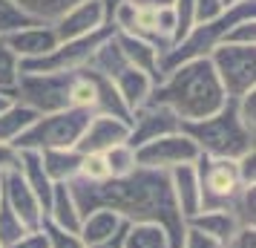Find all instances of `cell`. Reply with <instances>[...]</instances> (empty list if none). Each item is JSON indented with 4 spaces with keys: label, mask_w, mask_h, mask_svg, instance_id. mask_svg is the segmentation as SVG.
<instances>
[{
    "label": "cell",
    "mask_w": 256,
    "mask_h": 248,
    "mask_svg": "<svg viewBox=\"0 0 256 248\" xmlns=\"http://www.w3.org/2000/svg\"><path fill=\"white\" fill-rule=\"evenodd\" d=\"M198 188H202V211L210 208H230L236 193L244 188L239 182L236 159H210L198 156L196 159Z\"/></svg>",
    "instance_id": "8"
},
{
    "label": "cell",
    "mask_w": 256,
    "mask_h": 248,
    "mask_svg": "<svg viewBox=\"0 0 256 248\" xmlns=\"http://www.w3.org/2000/svg\"><path fill=\"white\" fill-rule=\"evenodd\" d=\"M124 228H127V222L116 211H110V208H92V211H86L81 216L78 236L84 239V245H98V242H106L116 234H121Z\"/></svg>",
    "instance_id": "16"
},
{
    "label": "cell",
    "mask_w": 256,
    "mask_h": 248,
    "mask_svg": "<svg viewBox=\"0 0 256 248\" xmlns=\"http://www.w3.org/2000/svg\"><path fill=\"white\" fill-rule=\"evenodd\" d=\"M20 176L26 179V185L32 188V193L38 196L40 208H44V213H46L49 202H52V193H55V182L46 176L38 150H20Z\"/></svg>",
    "instance_id": "20"
},
{
    "label": "cell",
    "mask_w": 256,
    "mask_h": 248,
    "mask_svg": "<svg viewBox=\"0 0 256 248\" xmlns=\"http://www.w3.org/2000/svg\"><path fill=\"white\" fill-rule=\"evenodd\" d=\"M35 118H38L35 110L24 107L20 101H12V104L0 113V144H14L20 139V133H24Z\"/></svg>",
    "instance_id": "24"
},
{
    "label": "cell",
    "mask_w": 256,
    "mask_h": 248,
    "mask_svg": "<svg viewBox=\"0 0 256 248\" xmlns=\"http://www.w3.org/2000/svg\"><path fill=\"white\" fill-rule=\"evenodd\" d=\"M228 211L236 216V222L242 228H256V188H242Z\"/></svg>",
    "instance_id": "28"
},
{
    "label": "cell",
    "mask_w": 256,
    "mask_h": 248,
    "mask_svg": "<svg viewBox=\"0 0 256 248\" xmlns=\"http://www.w3.org/2000/svg\"><path fill=\"white\" fill-rule=\"evenodd\" d=\"M182 133L198 147V153L210 156V159H239L256 147V136H250L242 127L233 98H228V104L219 113L202 118V121L182 124Z\"/></svg>",
    "instance_id": "3"
},
{
    "label": "cell",
    "mask_w": 256,
    "mask_h": 248,
    "mask_svg": "<svg viewBox=\"0 0 256 248\" xmlns=\"http://www.w3.org/2000/svg\"><path fill=\"white\" fill-rule=\"evenodd\" d=\"M18 78H20V58L6 47V41L0 35V93H9L14 98Z\"/></svg>",
    "instance_id": "27"
},
{
    "label": "cell",
    "mask_w": 256,
    "mask_h": 248,
    "mask_svg": "<svg viewBox=\"0 0 256 248\" xmlns=\"http://www.w3.org/2000/svg\"><path fill=\"white\" fill-rule=\"evenodd\" d=\"M81 167H78V179L81 182H106L110 179V167L104 162V153H81Z\"/></svg>",
    "instance_id": "30"
},
{
    "label": "cell",
    "mask_w": 256,
    "mask_h": 248,
    "mask_svg": "<svg viewBox=\"0 0 256 248\" xmlns=\"http://www.w3.org/2000/svg\"><path fill=\"white\" fill-rule=\"evenodd\" d=\"M127 139H130L127 121L112 118V116H92L75 150H78V153H106L110 147L124 144Z\"/></svg>",
    "instance_id": "14"
},
{
    "label": "cell",
    "mask_w": 256,
    "mask_h": 248,
    "mask_svg": "<svg viewBox=\"0 0 256 248\" xmlns=\"http://www.w3.org/2000/svg\"><path fill=\"white\" fill-rule=\"evenodd\" d=\"M170 179V193H173V202L178 213L184 216V222L190 216H196L202 211V188H198V173L196 165H182L167 173Z\"/></svg>",
    "instance_id": "15"
},
{
    "label": "cell",
    "mask_w": 256,
    "mask_h": 248,
    "mask_svg": "<svg viewBox=\"0 0 256 248\" xmlns=\"http://www.w3.org/2000/svg\"><path fill=\"white\" fill-rule=\"evenodd\" d=\"M81 159L84 156L75 147H66V150H40V165H44L46 176L55 185H70L72 179H78Z\"/></svg>",
    "instance_id": "21"
},
{
    "label": "cell",
    "mask_w": 256,
    "mask_h": 248,
    "mask_svg": "<svg viewBox=\"0 0 256 248\" xmlns=\"http://www.w3.org/2000/svg\"><path fill=\"white\" fill-rule=\"evenodd\" d=\"M182 130V121L176 118L173 110H167L158 101H147L141 104L138 110L130 113V147H141V144L152 142V139H162V136H170V133Z\"/></svg>",
    "instance_id": "10"
},
{
    "label": "cell",
    "mask_w": 256,
    "mask_h": 248,
    "mask_svg": "<svg viewBox=\"0 0 256 248\" xmlns=\"http://www.w3.org/2000/svg\"><path fill=\"white\" fill-rule=\"evenodd\" d=\"M248 18H256V0L236 3V6L224 9L219 18H213L208 24H196L178 44H173V47L162 55V78L173 70V67H178V64H187V61H196V58H210V52L216 47H222L224 35H228L239 21H248Z\"/></svg>",
    "instance_id": "4"
},
{
    "label": "cell",
    "mask_w": 256,
    "mask_h": 248,
    "mask_svg": "<svg viewBox=\"0 0 256 248\" xmlns=\"http://www.w3.org/2000/svg\"><path fill=\"white\" fill-rule=\"evenodd\" d=\"M6 248H49V245H46V234L38 228V231H29L26 236H20L18 242H12V245H6Z\"/></svg>",
    "instance_id": "40"
},
{
    "label": "cell",
    "mask_w": 256,
    "mask_h": 248,
    "mask_svg": "<svg viewBox=\"0 0 256 248\" xmlns=\"http://www.w3.org/2000/svg\"><path fill=\"white\" fill-rule=\"evenodd\" d=\"M29 24H32V21H26L9 0H0V35H6V32H12V29H20V26H29Z\"/></svg>",
    "instance_id": "34"
},
{
    "label": "cell",
    "mask_w": 256,
    "mask_h": 248,
    "mask_svg": "<svg viewBox=\"0 0 256 248\" xmlns=\"http://www.w3.org/2000/svg\"><path fill=\"white\" fill-rule=\"evenodd\" d=\"M127 231V228H124ZM124 231L116 234L112 239H106V242H98V245H86V248H124Z\"/></svg>",
    "instance_id": "42"
},
{
    "label": "cell",
    "mask_w": 256,
    "mask_h": 248,
    "mask_svg": "<svg viewBox=\"0 0 256 248\" xmlns=\"http://www.w3.org/2000/svg\"><path fill=\"white\" fill-rule=\"evenodd\" d=\"M224 248H256V228H239L224 242Z\"/></svg>",
    "instance_id": "39"
},
{
    "label": "cell",
    "mask_w": 256,
    "mask_h": 248,
    "mask_svg": "<svg viewBox=\"0 0 256 248\" xmlns=\"http://www.w3.org/2000/svg\"><path fill=\"white\" fill-rule=\"evenodd\" d=\"M112 87H116L118 98L124 101L127 113H132V110H138L141 104L150 101L156 81H152L150 75H144L141 70H136V67H127V70H121L116 78H112Z\"/></svg>",
    "instance_id": "18"
},
{
    "label": "cell",
    "mask_w": 256,
    "mask_h": 248,
    "mask_svg": "<svg viewBox=\"0 0 256 248\" xmlns=\"http://www.w3.org/2000/svg\"><path fill=\"white\" fill-rule=\"evenodd\" d=\"M233 107H236V116L242 121V127L250 133V136H256V90L239 95V98H233Z\"/></svg>",
    "instance_id": "32"
},
{
    "label": "cell",
    "mask_w": 256,
    "mask_h": 248,
    "mask_svg": "<svg viewBox=\"0 0 256 248\" xmlns=\"http://www.w3.org/2000/svg\"><path fill=\"white\" fill-rule=\"evenodd\" d=\"M124 248H170V239L156 222H127Z\"/></svg>",
    "instance_id": "25"
},
{
    "label": "cell",
    "mask_w": 256,
    "mask_h": 248,
    "mask_svg": "<svg viewBox=\"0 0 256 248\" xmlns=\"http://www.w3.org/2000/svg\"><path fill=\"white\" fill-rule=\"evenodd\" d=\"M222 44H230V47H256V18L239 21V24L224 35Z\"/></svg>",
    "instance_id": "33"
},
{
    "label": "cell",
    "mask_w": 256,
    "mask_h": 248,
    "mask_svg": "<svg viewBox=\"0 0 256 248\" xmlns=\"http://www.w3.org/2000/svg\"><path fill=\"white\" fill-rule=\"evenodd\" d=\"M182 248H224V245H222L219 239H213V236L196 231V228H187L184 239H182Z\"/></svg>",
    "instance_id": "37"
},
{
    "label": "cell",
    "mask_w": 256,
    "mask_h": 248,
    "mask_svg": "<svg viewBox=\"0 0 256 248\" xmlns=\"http://www.w3.org/2000/svg\"><path fill=\"white\" fill-rule=\"evenodd\" d=\"M20 170V150L14 144H0V176Z\"/></svg>",
    "instance_id": "36"
},
{
    "label": "cell",
    "mask_w": 256,
    "mask_h": 248,
    "mask_svg": "<svg viewBox=\"0 0 256 248\" xmlns=\"http://www.w3.org/2000/svg\"><path fill=\"white\" fill-rule=\"evenodd\" d=\"M236 170H239V182L244 188H256V147L236 159Z\"/></svg>",
    "instance_id": "35"
},
{
    "label": "cell",
    "mask_w": 256,
    "mask_h": 248,
    "mask_svg": "<svg viewBox=\"0 0 256 248\" xmlns=\"http://www.w3.org/2000/svg\"><path fill=\"white\" fill-rule=\"evenodd\" d=\"M101 6H104V18H106V24L112 26V15H116V9L121 6V3H127V0H98Z\"/></svg>",
    "instance_id": "41"
},
{
    "label": "cell",
    "mask_w": 256,
    "mask_h": 248,
    "mask_svg": "<svg viewBox=\"0 0 256 248\" xmlns=\"http://www.w3.org/2000/svg\"><path fill=\"white\" fill-rule=\"evenodd\" d=\"M187 228H196V231L219 239L222 245H224L242 225L236 222V216L228 208H210V211H198L196 216H190L187 219Z\"/></svg>",
    "instance_id": "19"
},
{
    "label": "cell",
    "mask_w": 256,
    "mask_h": 248,
    "mask_svg": "<svg viewBox=\"0 0 256 248\" xmlns=\"http://www.w3.org/2000/svg\"><path fill=\"white\" fill-rule=\"evenodd\" d=\"M46 219L52 225L64 228V231H75V234H78L81 211H78V205H75V196H72L70 185H55V193H52V202H49Z\"/></svg>",
    "instance_id": "23"
},
{
    "label": "cell",
    "mask_w": 256,
    "mask_h": 248,
    "mask_svg": "<svg viewBox=\"0 0 256 248\" xmlns=\"http://www.w3.org/2000/svg\"><path fill=\"white\" fill-rule=\"evenodd\" d=\"M0 202H3L29 231H38V228L44 225V219H46L40 202H38V196L32 193V188L26 185V179L20 176V170L0 176Z\"/></svg>",
    "instance_id": "11"
},
{
    "label": "cell",
    "mask_w": 256,
    "mask_h": 248,
    "mask_svg": "<svg viewBox=\"0 0 256 248\" xmlns=\"http://www.w3.org/2000/svg\"><path fill=\"white\" fill-rule=\"evenodd\" d=\"M12 101H14V98H12V95H9V93H0V113H3L6 107L12 104Z\"/></svg>",
    "instance_id": "44"
},
{
    "label": "cell",
    "mask_w": 256,
    "mask_h": 248,
    "mask_svg": "<svg viewBox=\"0 0 256 248\" xmlns=\"http://www.w3.org/2000/svg\"><path fill=\"white\" fill-rule=\"evenodd\" d=\"M40 231L46 234V245L49 248H86L84 239L75 234V231H64V228H58V225H52L49 219H44Z\"/></svg>",
    "instance_id": "31"
},
{
    "label": "cell",
    "mask_w": 256,
    "mask_h": 248,
    "mask_svg": "<svg viewBox=\"0 0 256 248\" xmlns=\"http://www.w3.org/2000/svg\"><path fill=\"white\" fill-rule=\"evenodd\" d=\"M6 47L12 49L20 61H35L49 55L52 49L58 47V38H55V29L46 24H29L20 26V29H12L3 35Z\"/></svg>",
    "instance_id": "13"
},
{
    "label": "cell",
    "mask_w": 256,
    "mask_h": 248,
    "mask_svg": "<svg viewBox=\"0 0 256 248\" xmlns=\"http://www.w3.org/2000/svg\"><path fill=\"white\" fill-rule=\"evenodd\" d=\"M70 190L75 196L81 216L92 208H110L124 222L162 225L167 239H170V248H182L187 222L173 202L167 173L138 167L136 173H130L124 179H106V182H95V185L72 179Z\"/></svg>",
    "instance_id": "1"
},
{
    "label": "cell",
    "mask_w": 256,
    "mask_h": 248,
    "mask_svg": "<svg viewBox=\"0 0 256 248\" xmlns=\"http://www.w3.org/2000/svg\"><path fill=\"white\" fill-rule=\"evenodd\" d=\"M18 12L32 24H46L52 26L58 18L70 12L72 6H78L81 0H9Z\"/></svg>",
    "instance_id": "22"
},
{
    "label": "cell",
    "mask_w": 256,
    "mask_h": 248,
    "mask_svg": "<svg viewBox=\"0 0 256 248\" xmlns=\"http://www.w3.org/2000/svg\"><path fill=\"white\" fill-rule=\"evenodd\" d=\"M101 26H110L106 18H104V6H101L98 0H81V3L72 6L64 18H58V21L52 24V29H55L58 44H64V41H78V38L92 35Z\"/></svg>",
    "instance_id": "12"
},
{
    "label": "cell",
    "mask_w": 256,
    "mask_h": 248,
    "mask_svg": "<svg viewBox=\"0 0 256 248\" xmlns=\"http://www.w3.org/2000/svg\"><path fill=\"white\" fill-rule=\"evenodd\" d=\"M150 98L164 104L167 110H173L182 124L202 121L228 104V95L213 72L210 58H196L173 67L152 87Z\"/></svg>",
    "instance_id": "2"
},
{
    "label": "cell",
    "mask_w": 256,
    "mask_h": 248,
    "mask_svg": "<svg viewBox=\"0 0 256 248\" xmlns=\"http://www.w3.org/2000/svg\"><path fill=\"white\" fill-rule=\"evenodd\" d=\"M130 3H136V6H156V9H162V6H173L176 0H130Z\"/></svg>",
    "instance_id": "43"
},
{
    "label": "cell",
    "mask_w": 256,
    "mask_h": 248,
    "mask_svg": "<svg viewBox=\"0 0 256 248\" xmlns=\"http://www.w3.org/2000/svg\"><path fill=\"white\" fill-rule=\"evenodd\" d=\"M210 64L228 98H239L256 90V47L222 44L210 52Z\"/></svg>",
    "instance_id": "7"
},
{
    "label": "cell",
    "mask_w": 256,
    "mask_h": 248,
    "mask_svg": "<svg viewBox=\"0 0 256 248\" xmlns=\"http://www.w3.org/2000/svg\"><path fill=\"white\" fill-rule=\"evenodd\" d=\"M224 12L222 0H196V24H208Z\"/></svg>",
    "instance_id": "38"
},
{
    "label": "cell",
    "mask_w": 256,
    "mask_h": 248,
    "mask_svg": "<svg viewBox=\"0 0 256 248\" xmlns=\"http://www.w3.org/2000/svg\"><path fill=\"white\" fill-rule=\"evenodd\" d=\"M116 44L121 47L130 67H136L144 75H150L156 84L162 81V52L152 44L138 41V38H132V35H124V32H116Z\"/></svg>",
    "instance_id": "17"
},
{
    "label": "cell",
    "mask_w": 256,
    "mask_h": 248,
    "mask_svg": "<svg viewBox=\"0 0 256 248\" xmlns=\"http://www.w3.org/2000/svg\"><path fill=\"white\" fill-rule=\"evenodd\" d=\"M26 234H29V228H26V225L0 202V248L12 245V242H18V239L26 236Z\"/></svg>",
    "instance_id": "29"
},
{
    "label": "cell",
    "mask_w": 256,
    "mask_h": 248,
    "mask_svg": "<svg viewBox=\"0 0 256 248\" xmlns=\"http://www.w3.org/2000/svg\"><path fill=\"white\" fill-rule=\"evenodd\" d=\"M70 75L72 72H35L20 75L14 87V101L35 110L38 116L70 110L66 93H70Z\"/></svg>",
    "instance_id": "6"
},
{
    "label": "cell",
    "mask_w": 256,
    "mask_h": 248,
    "mask_svg": "<svg viewBox=\"0 0 256 248\" xmlns=\"http://www.w3.org/2000/svg\"><path fill=\"white\" fill-rule=\"evenodd\" d=\"M104 162L110 167V179H124L130 173L138 170V159H136V147H130L127 142L116 144L104 153Z\"/></svg>",
    "instance_id": "26"
},
{
    "label": "cell",
    "mask_w": 256,
    "mask_h": 248,
    "mask_svg": "<svg viewBox=\"0 0 256 248\" xmlns=\"http://www.w3.org/2000/svg\"><path fill=\"white\" fill-rule=\"evenodd\" d=\"M198 147L184 133H170V136H162V139H152V142L136 147V159H138V167H147V170H158V173H170L182 165H196L198 159Z\"/></svg>",
    "instance_id": "9"
},
{
    "label": "cell",
    "mask_w": 256,
    "mask_h": 248,
    "mask_svg": "<svg viewBox=\"0 0 256 248\" xmlns=\"http://www.w3.org/2000/svg\"><path fill=\"white\" fill-rule=\"evenodd\" d=\"M92 113L86 110H60V113H49V116H38L14 142L18 150H66V147H78L84 130L90 124Z\"/></svg>",
    "instance_id": "5"
},
{
    "label": "cell",
    "mask_w": 256,
    "mask_h": 248,
    "mask_svg": "<svg viewBox=\"0 0 256 248\" xmlns=\"http://www.w3.org/2000/svg\"><path fill=\"white\" fill-rule=\"evenodd\" d=\"M236 3H244V0H222V6H224V9H230V6H236Z\"/></svg>",
    "instance_id": "45"
}]
</instances>
